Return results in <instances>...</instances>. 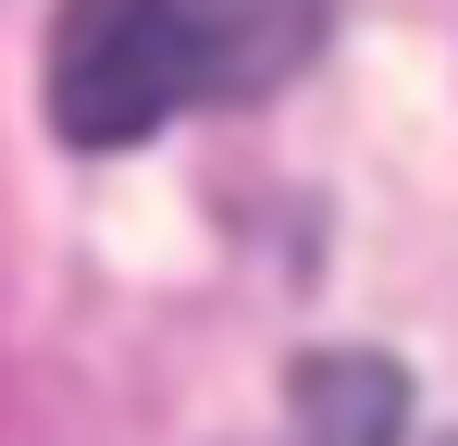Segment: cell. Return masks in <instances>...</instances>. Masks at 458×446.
Here are the masks:
<instances>
[{
	"label": "cell",
	"instance_id": "obj_1",
	"mask_svg": "<svg viewBox=\"0 0 458 446\" xmlns=\"http://www.w3.org/2000/svg\"><path fill=\"white\" fill-rule=\"evenodd\" d=\"M322 38V0H63L50 124L75 149H137L199 99L285 87Z\"/></svg>",
	"mask_w": 458,
	"mask_h": 446
},
{
	"label": "cell",
	"instance_id": "obj_2",
	"mask_svg": "<svg viewBox=\"0 0 458 446\" xmlns=\"http://www.w3.org/2000/svg\"><path fill=\"white\" fill-rule=\"evenodd\" d=\"M298 409H310V422H372V434H384V422H396V384L322 360V372H298Z\"/></svg>",
	"mask_w": 458,
	"mask_h": 446
}]
</instances>
